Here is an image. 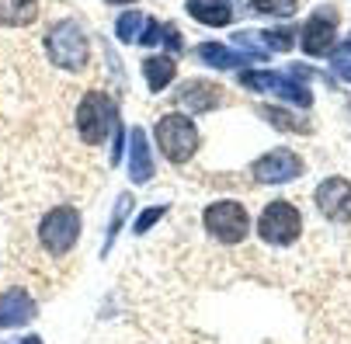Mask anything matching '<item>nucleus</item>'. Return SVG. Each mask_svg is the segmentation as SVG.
Instances as JSON below:
<instances>
[{
	"label": "nucleus",
	"mask_w": 351,
	"mask_h": 344,
	"mask_svg": "<svg viewBox=\"0 0 351 344\" xmlns=\"http://www.w3.org/2000/svg\"><path fill=\"white\" fill-rule=\"evenodd\" d=\"M77 129L87 146H101L112 129H119V112L105 90H87L77 108Z\"/></svg>",
	"instance_id": "obj_1"
},
{
	"label": "nucleus",
	"mask_w": 351,
	"mask_h": 344,
	"mask_svg": "<svg viewBox=\"0 0 351 344\" xmlns=\"http://www.w3.org/2000/svg\"><path fill=\"white\" fill-rule=\"evenodd\" d=\"M45 49H49V60L63 70H84L87 66V35L73 18H63L49 28L45 35Z\"/></svg>",
	"instance_id": "obj_2"
},
{
	"label": "nucleus",
	"mask_w": 351,
	"mask_h": 344,
	"mask_svg": "<svg viewBox=\"0 0 351 344\" xmlns=\"http://www.w3.org/2000/svg\"><path fill=\"white\" fill-rule=\"evenodd\" d=\"M157 146H160V153L171 160V164H184V160H191L195 157V150H198V129H195V122L188 119V115H164L160 122H157Z\"/></svg>",
	"instance_id": "obj_3"
},
{
	"label": "nucleus",
	"mask_w": 351,
	"mask_h": 344,
	"mask_svg": "<svg viewBox=\"0 0 351 344\" xmlns=\"http://www.w3.org/2000/svg\"><path fill=\"white\" fill-rule=\"evenodd\" d=\"M77 236H80V212L73 206H56L53 212H45V219L38 223V240H42V247L53 258L70 254Z\"/></svg>",
	"instance_id": "obj_4"
},
{
	"label": "nucleus",
	"mask_w": 351,
	"mask_h": 344,
	"mask_svg": "<svg viewBox=\"0 0 351 344\" xmlns=\"http://www.w3.org/2000/svg\"><path fill=\"white\" fill-rule=\"evenodd\" d=\"M258 233L265 243H275V247H289V243L299 240L303 233V216L292 202H268V209L258 219Z\"/></svg>",
	"instance_id": "obj_5"
},
{
	"label": "nucleus",
	"mask_w": 351,
	"mask_h": 344,
	"mask_svg": "<svg viewBox=\"0 0 351 344\" xmlns=\"http://www.w3.org/2000/svg\"><path fill=\"white\" fill-rule=\"evenodd\" d=\"M202 223H206V230H209L216 240H223V243H240V240L250 233V216H247V209H243L240 202H233V199L213 202V206L206 209Z\"/></svg>",
	"instance_id": "obj_6"
},
{
	"label": "nucleus",
	"mask_w": 351,
	"mask_h": 344,
	"mask_svg": "<svg viewBox=\"0 0 351 344\" xmlns=\"http://www.w3.org/2000/svg\"><path fill=\"white\" fill-rule=\"evenodd\" d=\"M240 84L250 87V90H271L275 97H282V101L303 105V108H310V101H313L310 87H303L292 73H289V77H278V73H268V70H261V73H243Z\"/></svg>",
	"instance_id": "obj_7"
},
{
	"label": "nucleus",
	"mask_w": 351,
	"mask_h": 344,
	"mask_svg": "<svg viewBox=\"0 0 351 344\" xmlns=\"http://www.w3.org/2000/svg\"><path fill=\"white\" fill-rule=\"evenodd\" d=\"M250 174H254V181H261V184H285V181H295L299 174H303V160H299L292 150H271V153L254 160Z\"/></svg>",
	"instance_id": "obj_8"
},
{
	"label": "nucleus",
	"mask_w": 351,
	"mask_h": 344,
	"mask_svg": "<svg viewBox=\"0 0 351 344\" xmlns=\"http://www.w3.org/2000/svg\"><path fill=\"white\" fill-rule=\"evenodd\" d=\"M317 206L327 219L334 223H351V181L344 177H327L317 188Z\"/></svg>",
	"instance_id": "obj_9"
},
{
	"label": "nucleus",
	"mask_w": 351,
	"mask_h": 344,
	"mask_svg": "<svg viewBox=\"0 0 351 344\" xmlns=\"http://www.w3.org/2000/svg\"><path fill=\"white\" fill-rule=\"evenodd\" d=\"M223 94H226V90H223L219 84H213V80H188V84L178 87L174 101H178L184 112L202 115V112H213V108L223 105Z\"/></svg>",
	"instance_id": "obj_10"
},
{
	"label": "nucleus",
	"mask_w": 351,
	"mask_h": 344,
	"mask_svg": "<svg viewBox=\"0 0 351 344\" xmlns=\"http://www.w3.org/2000/svg\"><path fill=\"white\" fill-rule=\"evenodd\" d=\"M334 35H337V14H334V8H320L303 25V49L310 56H324L334 49Z\"/></svg>",
	"instance_id": "obj_11"
},
{
	"label": "nucleus",
	"mask_w": 351,
	"mask_h": 344,
	"mask_svg": "<svg viewBox=\"0 0 351 344\" xmlns=\"http://www.w3.org/2000/svg\"><path fill=\"white\" fill-rule=\"evenodd\" d=\"M115 35L122 42H143V45H149V42H160L164 38V28L157 21H149L146 14H139V11H125L115 21Z\"/></svg>",
	"instance_id": "obj_12"
},
{
	"label": "nucleus",
	"mask_w": 351,
	"mask_h": 344,
	"mask_svg": "<svg viewBox=\"0 0 351 344\" xmlns=\"http://www.w3.org/2000/svg\"><path fill=\"white\" fill-rule=\"evenodd\" d=\"M35 317V299L25 288H11L0 296V327H21Z\"/></svg>",
	"instance_id": "obj_13"
},
{
	"label": "nucleus",
	"mask_w": 351,
	"mask_h": 344,
	"mask_svg": "<svg viewBox=\"0 0 351 344\" xmlns=\"http://www.w3.org/2000/svg\"><path fill=\"white\" fill-rule=\"evenodd\" d=\"M129 174L136 184H146L154 177V160H149V146H146V132L132 129L129 132Z\"/></svg>",
	"instance_id": "obj_14"
},
{
	"label": "nucleus",
	"mask_w": 351,
	"mask_h": 344,
	"mask_svg": "<svg viewBox=\"0 0 351 344\" xmlns=\"http://www.w3.org/2000/svg\"><path fill=\"white\" fill-rule=\"evenodd\" d=\"M198 60L216 66V70H233V66H247L254 63L247 53H240V49H230V45H219V42H206L198 45Z\"/></svg>",
	"instance_id": "obj_15"
},
{
	"label": "nucleus",
	"mask_w": 351,
	"mask_h": 344,
	"mask_svg": "<svg viewBox=\"0 0 351 344\" xmlns=\"http://www.w3.org/2000/svg\"><path fill=\"white\" fill-rule=\"evenodd\" d=\"M188 14L202 25H213V28H223L233 21L230 0H188Z\"/></svg>",
	"instance_id": "obj_16"
},
{
	"label": "nucleus",
	"mask_w": 351,
	"mask_h": 344,
	"mask_svg": "<svg viewBox=\"0 0 351 344\" xmlns=\"http://www.w3.org/2000/svg\"><path fill=\"white\" fill-rule=\"evenodd\" d=\"M38 18V0H0V25L25 28Z\"/></svg>",
	"instance_id": "obj_17"
},
{
	"label": "nucleus",
	"mask_w": 351,
	"mask_h": 344,
	"mask_svg": "<svg viewBox=\"0 0 351 344\" xmlns=\"http://www.w3.org/2000/svg\"><path fill=\"white\" fill-rule=\"evenodd\" d=\"M143 73H146L149 90H164V87L174 80L178 66H174V60H171V56H149V60L143 63Z\"/></svg>",
	"instance_id": "obj_18"
},
{
	"label": "nucleus",
	"mask_w": 351,
	"mask_h": 344,
	"mask_svg": "<svg viewBox=\"0 0 351 344\" xmlns=\"http://www.w3.org/2000/svg\"><path fill=\"white\" fill-rule=\"evenodd\" d=\"M258 115L271 119V125H278V129H285V132H310L306 122H299V119H292L289 112H278V108H258Z\"/></svg>",
	"instance_id": "obj_19"
},
{
	"label": "nucleus",
	"mask_w": 351,
	"mask_h": 344,
	"mask_svg": "<svg viewBox=\"0 0 351 344\" xmlns=\"http://www.w3.org/2000/svg\"><path fill=\"white\" fill-rule=\"evenodd\" d=\"M250 8L261 11V14H282V18H289V14H295V0H250Z\"/></svg>",
	"instance_id": "obj_20"
},
{
	"label": "nucleus",
	"mask_w": 351,
	"mask_h": 344,
	"mask_svg": "<svg viewBox=\"0 0 351 344\" xmlns=\"http://www.w3.org/2000/svg\"><path fill=\"white\" fill-rule=\"evenodd\" d=\"M164 216H167V206H154V209H146V212L136 219V226H132V230H136V236H139V233H146L154 223H160Z\"/></svg>",
	"instance_id": "obj_21"
},
{
	"label": "nucleus",
	"mask_w": 351,
	"mask_h": 344,
	"mask_svg": "<svg viewBox=\"0 0 351 344\" xmlns=\"http://www.w3.org/2000/svg\"><path fill=\"white\" fill-rule=\"evenodd\" d=\"M334 66H337V73H341L344 80H351V38L334 49Z\"/></svg>",
	"instance_id": "obj_22"
},
{
	"label": "nucleus",
	"mask_w": 351,
	"mask_h": 344,
	"mask_svg": "<svg viewBox=\"0 0 351 344\" xmlns=\"http://www.w3.org/2000/svg\"><path fill=\"white\" fill-rule=\"evenodd\" d=\"M129 206H132V195H119V206H115V216H112V223H108V243L115 240V233H119V226H122V219H125Z\"/></svg>",
	"instance_id": "obj_23"
},
{
	"label": "nucleus",
	"mask_w": 351,
	"mask_h": 344,
	"mask_svg": "<svg viewBox=\"0 0 351 344\" xmlns=\"http://www.w3.org/2000/svg\"><path fill=\"white\" fill-rule=\"evenodd\" d=\"M265 49H278V53H289L292 49V35L289 32H261Z\"/></svg>",
	"instance_id": "obj_24"
},
{
	"label": "nucleus",
	"mask_w": 351,
	"mask_h": 344,
	"mask_svg": "<svg viewBox=\"0 0 351 344\" xmlns=\"http://www.w3.org/2000/svg\"><path fill=\"white\" fill-rule=\"evenodd\" d=\"M0 344H42V337H14V341H0Z\"/></svg>",
	"instance_id": "obj_25"
},
{
	"label": "nucleus",
	"mask_w": 351,
	"mask_h": 344,
	"mask_svg": "<svg viewBox=\"0 0 351 344\" xmlns=\"http://www.w3.org/2000/svg\"><path fill=\"white\" fill-rule=\"evenodd\" d=\"M112 4H132V0H112Z\"/></svg>",
	"instance_id": "obj_26"
}]
</instances>
